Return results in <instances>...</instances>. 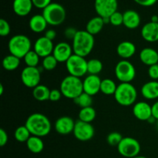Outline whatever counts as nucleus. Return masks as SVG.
I'll return each mask as SVG.
<instances>
[{"mask_svg":"<svg viewBox=\"0 0 158 158\" xmlns=\"http://www.w3.org/2000/svg\"><path fill=\"white\" fill-rule=\"evenodd\" d=\"M60 89L63 97L74 100L83 93V81L80 78L69 75L62 80Z\"/></svg>","mask_w":158,"mask_h":158,"instance_id":"5","label":"nucleus"},{"mask_svg":"<svg viewBox=\"0 0 158 158\" xmlns=\"http://www.w3.org/2000/svg\"><path fill=\"white\" fill-rule=\"evenodd\" d=\"M137 51L135 44L132 42L123 41L119 43L117 47V52L120 57L123 60H128L134 56Z\"/></svg>","mask_w":158,"mask_h":158,"instance_id":"20","label":"nucleus"},{"mask_svg":"<svg viewBox=\"0 0 158 158\" xmlns=\"http://www.w3.org/2000/svg\"><path fill=\"white\" fill-rule=\"evenodd\" d=\"M44 36L52 41V40L56 37V32L54 29H48V30H46V32H45Z\"/></svg>","mask_w":158,"mask_h":158,"instance_id":"45","label":"nucleus"},{"mask_svg":"<svg viewBox=\"0 0 158 158\" xmlns=\"http://www.w3.org/2000/svg\"><path fill=\"white\" fill-rule=\"evenodd\" d=\"M94 35L86 30H78L73 40V50L76 55L86 57L92 52L94 47Z\"/></svg>","mask_w":158,"mask_h":158,"instance_id":"2","label":"nucleus"},{"mask_svg":"<svg viewBox=\"0 0 158 158\" xmlns=\"http://www.w3.org/2000/svg\"><path fill=\"white\" fill-rule=\"evenodd\" d=\"M97 116L95 109L93 106L81 108L78 114L79 120L86 123H90L94 121Z\"/></svg>","mask_w":158,"mask_h":158,"instance_id":"28","label":"nucleus"},{"mask_svg":"<svg viewBox=\"0 0 158 158\" xmlns=\"http://www.w3.org/2000/svg\"><path fill=\"white\" fill-rule=\"evenodd\" d=\"M11 28L9 23L4 19H0V35L2 36H7L10 33Z\"/></svg>","mask_w":158,"mask_h":158,"instance_id":"38","label":"nucleus"},{"mask_svg":"<svg viewBox=\"0 0 158 158\" xmlns=\"http://www.w3.org/2000/svg\"><path fill=\"white\" fill-rule=\"evenodd\" d=\"M117 85L111 79H104L101 81L100 92L105 95H114L117 90Z\"/></svg>","mask_w":158,"mask_h":158,"instance_id":"30","label":"nucleus"},{"mask_svg":"<svg viewBox=\"0 0 158 158\" xmlns=\"http://www.w3.org/2000/svg\"><path fill=\"white\" fill-rule=\"evenodd\" d=\"M41 80V71L39 67L26 66L22 70L21 80L28 88H35L40 85Z\"/></svg>","mask_w":158,"mask_h":158,"instance_id":"10","label":"nucleus"},{"mask_svg":"<svg viewBox=\"0 0 158 158\" xmlns=\"http://www.w3.org/2000/svg\"><path fill=\"white\" fill-rule=\"evenodd\" d=\"M103 69V63L98 59H91L87 61V73L98 75Z\"/></svg>","mask_w":158,"mask_h":158,"instance_id":"32","label":"nucleus"},{"mask_svg":"<svg viewBox=\"0 0 158 158\" xmlns=\"http://www.w3.org/2000/svg\"><path fill=\"white\" fill-rule=\"evenodd\" d=\"M66 67L69 75L81 78L87 73V61L85 57L73 54L66 61Z\"/></svg>","mask_w":158,"mask_h":158,"instance_id":"7","label":"nucleus"},{"mask_svg":"<svg viewBox=\"0 0 158 158\" xmlns=\"http://www.w3.org/2000/svg\"><path fill=\"white\" fill-rule=\"evenodd\" d=\"M123 26L129 29H137L140 25V16L134 10H127L123 12Z\"/></svg>","mask_w":158,"mask_h":158,"instance_id":"22","label":"nucleus"},{"mask_svg":"<svg viewBox=\"0 0 158 158\" xmlns=\"http://www.w3.org/2000/svg\"><path fill=\"white\" fill-rule=\"evenodd\" d=\"M31 136H32V134L29 132V129L25 125L17 127L15 129V133H14L15 139L18 142H20V143H25V142L26 143Z\"/></svg>","mask_w":158,"mask_h":158,"instance_id":"31","label":"nucleus"},{"mask_svg":"<svg viewBox=\"0 0 158 158\" xmlns=\"http://www.w3.org/2000/svg\"><path fill=\"white\" fill-rule=\"evenodd\" d=\"M123 138V137H122V135L120 134V133L112 132V133H110V134H108L106 140H107V143H109L110 146H117V147Z\"/></svg>","mask_w":158,"mask_h":158,"instance_id":"36","label":"nucleus"},{"mask_svg":"<svg viewBox=\"0 0 158 158\" xmlns=\"http://www.w3.org/2000/svg\"><path fill=\"white\" fill-rule=\"evenodd\" d=\"M96 12L102 18H110L112 14L117 11V0H95Z\"/></svg>","mask_w":158,"mask_h":158,"instance_id":"12","label":"nucleus"},{"mask_svg":"<svg viewBox=\"0 0 158 158\" xmlns=\"http://www.w3.org/2000/svg\"><path fill=\"white\" fill-rule=\"evenodd\" d=\"M101 81L98 75H89L83 80V92L90 96H94L100 92Z\"/></svg>","mask_w":158,"mask_h":158,"instance_id":"15","label":"nucleus"},{"mask_svg":"<svg viewBox=\"0 0 158 158\" xmlns=\"http://www.w3.org/2000/svg\"><path fill=\"white\" fill-rule=\"evenodd\" d=\"M75 123L73 119L68 116L60 117L55 122V130L60 135H67L73 132Z\"/></svg>","mask_w":158,"mask_h":158,"instance_id":"17","label":"nucleus"},{"mask_svg":"<svg viewBox=\"0 0 158 158\" xmlns=\"http://www.w3.org/2000/svg\"><path fill=\"white\" fill-rule=\"evenodd\" d=\"M110 23L114 26H120L123 25V14L118 11L115 12L110 17Z\"/></svg>","mask_w":158,"mask_h":158,"instance_id":"37","label":"nucleus"},{"mask_svg":"<svg viewBox=\"0 0 158 158\" xmlns=\"http://www.w3.org/2000/svg\"><path fill=\"white\" fill-rule=\"evenodd\" d=\"M133 158H147V157H143V156H140V155H138V156H137V157H133Z\"/></svg>","mask_w":158,"mask_h":158,"instance_id":"49","label":"nucleus"},{"mask_svg":"<svg viewBox=\"0 0 158 158\" xmlns=\"http://www.w3.org/2000/svg\"><path fill=\"white\" fill-rule=\"evenodd\" d=\"M32 43L27 35L19 34L12 36L8 43V48L10 54L19 57L24 58L25 56L31 50Z\"/></svg>","mask_w":158,"mask_h":158,"instance_id":"4","label":"nucleus"},{"mask_svg":"<svg viewBox=\"0 0 158 158\" xmlns=\"http://www.w3.org/2000/svg\"><path fill=\"white\" fill-rule=\"evenodd\" d=\"M104 25L105 23L103 21V19L97 15V16L94 17L89 20V22L86 24V31L93 35H97L99 32H101Z\"/></svg>","mask_w":158,"mask_h":158,"instance_id":"25","label":"nucleus"},{"mask_svg":"<svg viewBox=\"0 0 158 158\" xmlns=\"http://www.w3.org/2000/svg\"><path fill=\"white\" fill-rule=\"evenodd\" d=\"M156 125H157V128L158 129V120L156 121Z\"/></svg>","mask_w":158,"mask_h":158,"instance_id":"50","label":"nucleus"},{"mask_svg":"<svg viewBox=\"0 0 158 158\" xmlns=\"http://www.w3.org/2000/svg\"><path fill=\"white\" fill-rule=\"evenodd\" d=\"M3 92H4V87H3V85L0 84V95H2Z\"/></svg>","mask_w":158,"mask_h":158,"instance_id":"48","label":"nucleus"},{"mask_svg":"<svg viewBox=\"0 0 158 158\" xmlns=\"http://www.w3.org/2000/svg\"><path fill=\"white\" fill-rule=\"evenodd\" d=\"M141 94L146 100H153L158 98V81L151 80L141 87Z\"/></svg>","mask_w":158,"mask_h":158,"instance_id":"23","label":"nucleus"},{"mask_svg":"<svg viewBox=\"0 0 158 158\" xmlns=\"http://www.w3.org/2000/svg\"><path fill=\"white\" fill-rule=\"evenodd\" d=\"M77 32V29H74V28L73 27H69L66 29V30H65L64 32V35L67 39L73 40L74 39V37H75Z\"/></svg>","mask_w":158,"mask_h":158,"instance_id":"44","label":"nucleus"},{"mask_svg":"<svg viewBox=\"0 0 158 158\" xmlns=\"http://www.w3.org/2000/svg\"><path fill=\"white\" fill-rule=\"evenodd\" d=\"M33 4L32 0H14L12 9L19 16H26L32 11Z\"/></svg>","mask_w":158,"mask_h":158,"instance_id":"21","label":"nucleus"},{"mask_svg":"<svg viewBox=\"0 0 158 158\" xmlns=\"http://www.w3.org/2000/svg\"><path fill=\"white\" fill-rule=\"evenodd\" d=\"M141 63L146 66H151L158 63V52L151 47L143 48L139 54Z\"/></svg>","mask_w":158,"mask_h":158,"instance_id":"19","label":"nucleus"},{"mask_svg":"<svg viewBox=\"0 0 158 158\" xmlns=\"http://www.w3.org/2000/svg\"><path fill=\"white\" fill-rule=\"evenodd\" d=\"M54 45L52 40L46 37L42 36L37 39L33 45V50L40 56V57L44 58L49 55H52L54 49Z\"/></svg>","mask_w":158,"mask_h":158,"instance_id":"13","label":"nucleus"},{"mask_svg":"<svg viewBox=\"0 0 158 158\" xmlns=\"http://www.w3.org/2000/svg\"><path fill=\"white\" fill-rule=\"evenodd\" d=\"M57 64H58V61L52 54L44 57L43 60V68L47 71L53 70L57 66Z\"/></svg>","mask_w":158,"mask_h":158,"instance_id":"35","label":"nucleus"},{"mask_svg":"<svg viewBox=\"0 0 158 158\" xmlns=\"http://www.w3.org/2000/svg\"><path fill=\"white\" fill-rule=\"evenodd\" d=\"M119 154L127 158H133L139 155L140 144L135 138L130 137H123L117 146Z\"/></svg>","mask_w":158,"mask_h":158,"instance_id":"9","label":"nucleus"},{"mask_svg":"<svg viewBox=\"0 0 158 158\" xmlns=\"http://www.w3.org/2000/svg\"><path fill=\"white\" fill-rule=\"evenodd\" d=\"M73 54V47L66 42H60L54 46L52 55L58 63H66L68 60Z\"/></svg>","mask_w":158,"mask_h":158,"instance_id":"14","label":"nucleus"},{"mask_svg":"<svg viewBox=\"0 0 158 158\" xmlns=\"http://www.w3.org/2000/svg\"><path fill=\"white\" fill-rule=\"evenodd\" d=\"M115 76L121 83H131L136 77V69L127 60H120L115 66Z\"/></svg>","mask_w":158,"mask_h":158,"instance_id":"8","label":"nucleus"},{"mask_svg":"<svg viewBox=\"0 0 158 158\" xmlns=\"http://www.w3.org/2000/svg\"><path fill=\"white\" fill-rule=\"evenodd\" d=\"M47 22L43 15L37 14L31 17L29 22V26L31 30L35 33H41L46 30L47 27Z\"/></svg>","mask_w":158,"mask_h":158,"instance_id":"24","label":"nucleus"},{"mask_svg":"<svg viewBox=\"0 0 158 158\" xmlns=\"http://www.w3.org/2000/svg\"><path fill=\"white\" fill-rule=\"evenodd\" d=\"M152 110V117L158 120V100L151 106Z\"/></svg>","mask_w":158,"mask_h":158,"instance_id":"46","label":"nucleus"},{"mask_svg":"<svg viewBox=\"0 0 158 158\" xmlns=\"http://www.w3.org/2000/svg\"><path fill=\"white\" fill-rule=\"evenodd\" d=\"M73 135L80 141H88L94 137L95 131L94 127L90 123L77 120L75 123L73 130Z\"/></svg>","mask_w":158,"mask_h":158,"instance_id":"11","label":"nucleus"},{"mask_svg":"<svg viewBox=\"0 0 158 158\" xmlns=\"http://www.w3.org/2000/svg\"><path fill=\"white\" fill-rule=\"evenodd\" d=\"M33 6L38 9H43L52 3V0H32Z\"/></svg>","mask_w":158,"mask_h":158,"instance_id":"40","label":"nucleus"},{"mask_svg":"<svg viewBox=\"0 0 158 158\" xmlns=\"http://www.w3.org/2000/svg\"><path fill=\"white\" fill-rule=\"evenodd\" d=\"M42 137L36 136H31L29 140L26 142V146L29 151L33 154H40L43 151L44 143H43Z\"/></svg>","mask_w":158,"mask_h":158,"instance_id":"26","label":"nucleus"},{"mask_svg":"<svg viewBox=\"0 0 158 158\" xmlns=\"http://www.w3.org/2000/svg\"><path fill=\"white\" fill-rule=\"evenodd\" d=\"M74 103L81 108L88 107V106H92L93 104V97L92 96L86 94V93H82L80 96L73 100Z\"/></svg>","mask_w":158,"mask_h":158,"instance_id":"33","label":"nucleus"},{"mask_svg":"<svg viewBox=\"0 0 158 158\" xmlns=\"http://www.w3.org/2000/svg\"><path fill=\"white\" fill-rule=\"evenodd\" d=\"M133 114L134 117L141 121H148L152 117L151 106L145 101L135 103L133 106Z\"/></svg>","mask_w":158,"mask_h":158,"instance_id":"16","label":"nucleus"},{"mask_svg":"<svg viewBox=\"0 0 158 158\" xmlns=\"http://www.w3.org/2000/svg\"><path fill=\"white\" fill-rule=\"evenodd\" d=\"M148 76L150 78L152 79V80H158V63L154 64L153 66H149L148 68Z\"/></svg>","mask_w":158,"mask_h":158,"instance_id":"39","label":"nucleus"},{"mask_svg":"<svg viewBox=\"0 0 158 158\" xmlns=\"http://www.w3.org/2000/svg\"><path fill=\"white\" fill-rule=\"evenodd\" d=\"M137 4L140 5L141 6H144V7H150V6H154L156 4L157 0H134Z\"/></svg>","mask_w":158,"mask_h":158,"instance_id":"43","label":"nucleus"},{"mask_svg":"<svg viewBox=\"0 0 158 158\" xmlns=\"http://www.w3.org/2000/svg\"><path fill=\"white\" fill-rule=\"evenodd\" d=\"M20 65V59L15 56L8 55L3 59L2 66L8 71H13L16 69Z\"/></svg>","mask_w":158,"mask_h":158,"instance_id":"29","label":"nucleus"},{"mask_svg":"<svg viewBox=\"0 0 158 158\" xmlns=\"http://www.w3.org/2000/svg\"><path fill=\"white\" fill-rule=\"evenodd\" d=\"M40 56L36 53L34 50L31 49L23 59L24 62L26 64V66L30 67H37L39 63H40Z\"/></svg>","mask_w":158,"mask_h":158,"instance_id":"34","label":"nucleus"},{"mask_svg":"<svg viewBox=\"0 0 158 158\" xmlns=\"http://www.w3.org/2000/svg\"><path fill=\"white\" fill-rule=\"evenodd\" d=\"M114 96L117 103L123 106H129L136 103L137 91L131 83H120L117 85Z\"/></svg>","mask_w":158,"mask_h":158,"instance_id":"3","label":"nucleus"},{"mask_svg":"<svg viewBox=\"0 0 158 158\" xmlns=\"http://www.w3.org/2000/svg\"><path fill=\"white\" fill-rule=\"evenodd\" d=\"M42 15L46 19L48 25L56 26L65 21L66 12L64 7L60 3L52 2L43 9Z\"/></svg>","mask_w":158,"mask_h":158,"instance_id":"6","label":"nucleus"},{"mask_svg":"<svg viewBox=\"0 0 158 158\" xmlns=\"http://www.w3.org/2000/svg\"><path fill=\"white\" fill-rule=\"evenodd\" d=\"M62 96H63V94H62L60 89H51L50 94H49V100L52 102H56L61 99Z\"/></svg>","mask_w":158,"mask_h":158,"instance_id":"41","label":"nucleus"},{"mask_svg":"<svg viewBox=\"0 0 158 158\" xmlns=\"http://www.w3.org/2000/svg\"><path fill=\"white\" fill-rule=\"evenodd\" d=\"M8 140H9V137H8L7 132L4 129L1 128L0 129V146L4 147L7 143Z\"/></svg>","mask_w":158,"mask_h":158,"instance_id":"42","label":"nucleus"},{"mask_svg":"<svg viewBox=\"0 0 158 158\" xmlns=\"http://www.w3.org/2000/svg\"><path fill=\"white\" fill-rule=\"evenodd\" d=\"M25 126L29 129L32 136L46 137L50 133L52 125L49 119L40 113H35L28 117Z\"/></svg>","mask_w":158,"mask_h":158,"instance_id":"1","label":"nucleus"},{"mask_svg":"<svg viewBox=\"0 0 158 158\" xmlns=\"http://www.w3.org/2000/svg\"><path fill=\"white\" fill-rule=\"evenodd\" d=\"M50 89L46 86L43 84H40L32 90V96L34 98L38 101H46L49 100V94H50Z\"/></svg>","mask_w":158,"mask_h":158,"instance_id":"27","label":"nucleus"},{"mask_svg":"<svg viewBox=\"0 0 158 158\" xmlns=\"http://www.w3.org/2000/svg\"><path fill=\"white\" fill-rule=\"evenodd\" d=\"M141 35L143 40L149 43L158 41V23L149 22L144 24L141 29Z\"/></svg>","mask_w":158,"mask_h":158,"instance_id":"18","label":"nucleus"},{"mask_svg":"<svg viewBox=\"0 0 158 158\" xmlns=\"http://www.w3.org/2000/svg\"><path fill=\"white\" fill-rule=\"evenodd\" d=\"M151 22H153V23H158V15H153L152 17H151Z\"/></svg>","mask_w":158,"mask_h":158,"instance_id":"47","label":"nucleus"}]
</instances>
